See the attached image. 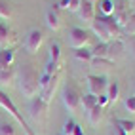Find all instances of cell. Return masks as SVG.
Wrapping results in <instances>:
<instances>
[{
    "label": "cell",
    "mask_w": 135,
    "mask_h": 135,
    "mask_svg": "<svg viewBox=\"0 0 135 135\" xmlns=\"http://www.w3.org/2000/svg\"><path fill=\"white\" fill-rule=\"evenodd\" d=\"M13 59H15V51L12 48H2V50H0V69L12 67Z\"/></svg>",
    "instance_id": "cell-14"
},
{
    "label": "cell",
    "mask_w": 135,
    "mask_h": 135,
    "mask_svg": "<svg viewBox=\"0 0 135 135\" xmlns=\"http://www.w3.org/2000/svg\"><path fill=\"white\" fill-rule=\"evenodd\" d=\"M44 42V34L40 29H31L29 32H27V38H25V50L27 53H36L38 48L42 46Z\"/></svg>",
    "instance_id": "cell-7"
},
{
    "label": "cell",
    "mask_w": 135,
    "mask_h": 135,
    "mask_svg": "<svg viewBox=\"0 0 135 135\" xmlns=\"http://www.w3.org/2000/svg\"><path fill=\"white\" fill-rule=\"evenodd\" d=\"M105 95L109 97L110 103H116V101H118V97H120V84H118V80H109V86H107Z\"/></svg>",
    "instance_id": "cell-15"
},
{
    "label": "cell",
    "mask_w": 135,
    "mask_h": 135,
    "mask_svg": "<svg viewBox=\"0 0 135 135\" xmlns=\"http://www.w3.org/2000/svg\"><path fill=\"white\" fill-rule=\"evenodd\" d=\"M59 10H61V6L57 2V4H53L50 10L46 12V25H48V29H51V31H59V27H61Z\"/></svg>",
    "instance_id": "cell-13"
},
{
    "label": "cell",
    "mask_w": 135,
    "mask_h": 135,
    "mask_svg": "<svg viewBox=\"0 0 135 135\" xmlns=\"http://www.w3.org/2000/svg\"><path fill=\"white\" fill-rule=\"evenodd\" d=\"M122 32H124V34H128V36H135V12L129 13L128 23L122 27Z\"/></svg>",
    "instance_id": "cell-24"
},
{
    "label": "cell",
    "mask_w": 135,
    "mask_h": 135,
    "mask_svg": "<svg viewBox=\"0 0 135 135\" xmlns=\"http://www.w3.org/2000/svg\"><path fill=\"white\" fill-rule=\"evenodd\" d=\"M124 51H126V44L124 40H110L107 44V59H110L112 63H116L120 57H124Z\"/></svg>",
    "instance_id": "cell-10"
},
{
    "label": "cell",
    "mask_w": 135,
    "mask_h": 135,
    "mask_svg": "<svg viewBox=\"0 0 135 135\" xmlns=\"http://www.w3.org/2000/svg\"><path fill=\"white\" fill-rule=\"evenodd\" d=\"M61 99H63V105L69 112H76L78 107H80V99H82V93L74 84H67L61 91Z\"/></svg>",
    "instance_id": "cell-3"
},
{
    "label": "cell",
    "mask_w": 135,
    "mask_h": 135,
    "mask_svg": "<svg viewBox=\"0 0 135 135\" xmlns=\"http://www.w3.org/2000/svg\"><path fill=\"white\" fill-rule=\"evenodd\" d=\"M19 89H21L23 97H27V99H32L40 93V74L29 63L21 65V69H19Z\"/></svg>",
    "instance_id": "cell-1"
},
{
    "label": "cell",
    "mask_w": 135,
    "mask_h": 135,
    "mask_svg": "<svg viewBox=\"0 0 135 135\" xmlns=\"http://www.w3.org/2000/svg\"><path fill=\"white\" fill-rule=\"evenodd\" d=\"M129 10L128 12H120V13H114V19H116V23H118V27H120V29H122V27L126 25V23H128V17H129Z\"/></svg>",
    "instance_id": "cell-30"
},
{
    "label": "cell",
    "mask_w": 135,
    "mask_h": 135,
    "mask_svg": "<svg viewBox=\"0 0 135 135\" xmlns=\"http://www.w3.org/2000/svg\"><path fill=\"white\" fill-rule=\"evenodd\" d=\"M109 135H116V131H114V128L110 129V133H109Z\"/></svg>",
    "instance_id": "cell-38"
},
{
    "label": "cell",
    "mask_w": 135,
    "mask_h": 135,
    "mask_svg": "<svg viewBox=\"0 0 135 135\" xmlns=\"http://www.w3.org/2000/svg\"><path fill=\"white\" fill-rule=\"evenodd\" d=\"M95 105H97V95H93V93H86V95H82V99H80V107H82L86 112H89Z\"/></svg>",
    "instance_id": "cell-20"
},
{
    "label": "cell",
    "mask_w": 135,
    "mask_h": 135,
    "mask_svg": "<svg viewBox=\"0 0 135 135\" xmlns=\"http://www.w3.org/2000/svg\"><path fill=\"white\" fill-rule=\"evenodd\" d=\"M86 82L89 88V93H93V95H103L107 91V86H109V80L103 74H89V76H86Z\"/></svg>",
    "instance_id": "cell-6"
},
{
    "label": "cell",
    "mask_w": 135,
    "mask_h": 135,
    "mask_svg": "<svg viewBox=\"0 0 135 135\" xmlns=\"http://www.w3.org/2000/svg\"><path fill=\"white\" fill-rule=\"evenodd\" d=\"M109 103H110V101H109V97H107L105 93H103V95H97V105H99V107H103V109H105Z\"/></svg>",
    "instance_id": "cell-34"
},
{
    "label": "cell",
    "mask_w": 135,
    "mask_h": 135,
    "mask_svg": "<svg viewBox=\"0 0 135 135\" xmlns=\"http://www.w3.org/2000/svg\"><path fill=\"white\" fill-rule=\"evenodd\" d=\"M99 19L103 21V25L109 29V32H110V36H112V40H120L122 38V29L118 27V23H116V19H114V15H97Z\"/></svg>",
    "instance_id": "cell-11"
},
{
    "label": "cell",
    "mask_w": 135,
    "mask_h": 135,
    "mask_svg": "<svg viewBox=\"0 0 135 135\" xmlns=\"http://www.w3.org/2000/svg\"><path fill=\"white\" fill-rule=\"evenodd\" d=\"M89 63H91V67H95V69H105V70H109V69L114 67V63H112L110 59H105V57H93Z\"/></svg>",
    "instance_id": "cell-22"
},
{
    "label": "cell",
    "mask_w": 135,
    "mask_h": 135,
    "mask_svg": "<svg viewBox=\"0 0 135 135\" xmlns=\"http://www.w3.org/2000/svg\"><path fill=\"white\" fill-rule=\"evenodd\" d=\"M129 51H131V55L135 57V36H129Z\"/></svg>",
    "instance_id": "cell-35"
},
{
    "label": "cell",
    "mask_w": 135,
    "mask_h": 135,
    "mask_svg": "<svg viewBox=\"0 0 135 135\" xmlns=\"http://www.w3.org/2000/svg\"><path fill=\"white\" fill-rule=\"evenodd\" d=\"M74 57L78 59V61H91L93 59V53H91V48H78V50H74Z\"/></svg>",
    "instance_id": "cell-23"
},
{
    "label": "cell",
    "mask_w": 135,
    "mask_h": 135,
    "mask_svg": "<svg viewBox=\"0 0 135 135\" xmlns=\"http://www.w3.org/2000/svg\"><path fill=\"white\" fill-rule=\"evenodd\" d=\"M59 6H61V8H65V10H67V8H69V0H59Z\"/></svg>",
    "instance_id": "cell-37"
},
{
    "label": "cell",
    "mask_w": 135,
    "mask_h": 135,
    "mask_svg": "<svg viewBox=\"0 0 135 135\" xmlns=\"http://www.w3.org/2000/svg\"><path fill=\"white\" fill-rule=\"evenodd\" d=\"M89 2H93V4H95V2H97V0H89Z\"/></svg>",
    "instance_id": "cell-39"
},
{
    "label": "cell",
    "mask_w": 135,
    "mask_h": 135,
    "mask_svg": "<svg viewBox=\"0 0 135 135\" xmlns=\"http://www.w3.org/2000/svg\"><path fill=\"white\" fill-rule=\"evenodd\" d=\"M73 135H84V129L76 124V126H74V129H73Z\"/></svg>",
    "instance_id": "cell-36"
},
{
    "label": "cell",
    "mask_w": 135,
    "mask_h": 135,
    "mask_svg": "<svg viewBox=\"0 0 135 135\" xmlns=\"http://www.w3.org/2000/svg\"><path fill=\"white\" fill-rule=\"evenodd\" d=\"M133 95H135V93H133Z\"/></svg>",
    "instance_id": "cell-41"
},
{
    "label": "cell",
    "mask_w": 135,
    "mask_h": 135,
    "mask_svg": "<svg viewBox=\"0 0 135 135\" xmlns=\"http://www.w3.org/2000/svg\"><path fill=\"white\" fill-rule=\"evenodd\" d=\"M89 27H91V32L95 34L97 38H99V42H110V40H112L110 32H109V29H107V27L103 25V21L99 19V17H95Z\"/></svg>",
    "instance_id": "cell-12"
},
{
    "label": "cell",
    "mask_w": 135,
    "mask_h": 135,
    "mask_svg": "<svg viewBox=\"0 0 135 135\" xmlns=\"http://www.w3.org/2000/svg\"><path fill=\"white\" fill-rule=\"evenodd\" d=\"M0 107H2V109H6V110L10 112L15 120H17V122H19V124L23 126V131H25V135H36V133H34V131L29 128V124H27V120L23 118V114H21L19 110H17V107L12 103V99L8 97V93H6V91H2V89H0Z\"/></svg>",
    "instance_id": "cell-2"
},
{
    "label": "cell",
    "mask_w": 135,
    "mask_h": 135,
    "mask_svg": "<svg viewBox=\"0 0 135 135\" xmlns=\"http://www.w3.org/2000/svg\"><path fill=\"white\" fill-rule=\"evenodd\" d=\"M95 10H99L101 15H112L114 4H112V0H97L95 2Z\"/></svg>",
    "instance_id": "cell-18"
},
{
    "label": "cell",
    "mask_w": 135,
    "mask_h": 135,
    "mask_svg": "<svg viewBox=\"0 0 135 135\" xmlns=\"http://www.w3.org/2000/svg\"><path fill=\"white\" fill-rule=\"evenodd\" d=\"M112 126L120 128L122 131H126L128 135L135 133V122H131V120H126V118H116V120L112 122Z\"/></svg>",
    "instance_id": "cell-16"
},
{
    "label": "cell",
    "mask_w": 135,
    "mask_h": 135,
    "mask_svg": "<svg viewBox=\"0 0 135 135\" xmlns=\"http://www.w3.org/2000/svg\"><path fill=\"white\" fill-rule=\"evenodd\" d=\"M50 61L53 63H61V48H59V44L57 42H51L50 44Z\"/></svg>",
    "instance_id": "cell-25"
},
{
    "label": "cell",
    "mask_w": 135,
    "mask_h": 135,
    "mask_svg": "<svg viewBox=\"0 0 135 135\" xmlns=\"http://www.w3.org/2000/svg\"><path fill=\"white\" fill-rule=\"evenodd\" d=\"M124 105H126V109H128L129 112H133V114H135V95L128 97V99L124 101Z\"/></svg>",
    "instance_id": "cell-32"
},
{
    "label": "cell",
    "mask_w": 135,
    "mask_h": 135,
    "mask_svg": "<svg viewBox=\"0 0 135 135\" xmlns=\"http://www.w3.org/2000/svg\"><path fill=\"white\" fill-rule=\"evenodd\" d=\"M78 17L82 19L84 23H88V25H91V21L97 17V10H95V4L93 2H89V0H82V4H80V8H78Z\"/></svg>",
    "instance_id": "cell-9"
},
{
    "label": "cell",
    "mask_w": 135,
    "mask_h": 135,
    "mask_svg": "<svg viewBox=\"0 0 135 135\" xmlns=\"http://www.w3.org/2000/svg\"><path fill=\"white\" fill-rule=\"evenodd\" d=\"M59 82H61V70H57V73L53 74V76H50L48 84L40 89V97H42L46 103H50L51 99H53V95H55L57 88H59Z\"/></svg>",
    "instance_id": "cell-8"
},
{
    "label": "cell",
    "mask_w": 135,
    "mask_h": 135,
    "mask_svg": "<svg viewBox=\"0 0 135 135\" xmlns=\"http://www.w3.org/2000/svg\"><path fill=\"white\" fill-rule=\"evenodd\" d=\"M80 4H82V0H69V8H67V10L69 12H78Z\"/></svg>",
    "instance_id": "cell-33"
},
{
    "label": "cell",
    "mask_w": 135,
    "mask_h": 135,
    "mask_svg": "<svg viewBox=\"0 0 135 135\" xmlns=\"http://www.w3.org/2000/svg\"><path fill=\"white\" fill-rule=\"evenodd\" d=\"M10 17H12L10 0H0V19H10Z\"/></svg>",
    "instance_id": "cell-26"
},
{
    "label": "cell",
    "mask_w": 135,
    "mask_h": 135,
    "mask_svg": "<svg viewBox=\"0 0 135 135\" xmlns=\"http://www.w3.org/2000/svg\"><path fill=\"white\" fill-rule=\"evenodd\" d=\"M15 78V69L8 67V69H0V86H10Z\"/></svg>",
    "instance_id": "cell-17"
},
{
    "label": "cell",
    "mask_w": 135,
    "mask_h": 135,
    "mask_svg": "<svg viewBox=\"0 0 135 135\" xmlns=\"http://www.w3.org/2000/svg\"><path fill=\"white\" fill-rule=\"evenodd\" d=\"M107 44H109V42H97L95 44V46L91 48L93 57H105L107 59Z\"/></svg>",
    "instance_id": "cell-27"
},
{
    "label": "cell",
    "mask_w": 135,
    "mask_h": 135,
    "mask_svg": "<svg viewBox=\"0 0 135 135\" xmlns=\"http://www.w3.org/2000/svg\"><path fill=\"white\" fill-rule=\"evenodd\" d=\"M88 42H89V32H88L86 29L73 27V29L69 31V44L73 46V50L88 48Z\"/></svg>",
    "instance_id": "cell-5"
},
{
    "label": "cell",
    "mask_w": 135,
    "mask_h": 135,
    "mask_svg": "<svg viewBox=\"0 0 135 135\" xmlns=\"http://www.w3.org/2000/svg\"><path fill=\"white\" fill-rule=\"evenodd\" d=\"M101 118H103V107L95 105L93 109L88 112V120H89V124H91V126H97L99 122H101Z\"/></svg>",
    "instance_id": "cell-21"
},
{
    "label": "cell",
    "mask_w": 135,
    "mask_h": 135,
    "mask_svg": "<svg viewBox=\"0 0 135 135\" xmlns=\"http://www.w3.org/2000/svg\"><path fill=\"white\" fill-rule=\"evenodd\" d=\"M112 4H114V12H112V15L129 10V8H128V6H129V0H112Z\"/></svg>",
    "instance_id": "cell-29"
},
{
    "label": "cell",
    "mask_w": 135,
    "mask_h": 135,
    "mask_svg": "<svg viewBox=\"0 0 135 135\" xmlns=\"http://www.w3.org/2000/svg\"><path fill=\"white\" fill-rule=\"evenodd\" d=\"M29 114H31V118L36 120V122H44L48 118V103L40 97V93L31 99V103H29Z\"/></svg>",
    "instance_id": "cell-4"
},
{
    "label": "cell",
    "mask_w": 135,
    "mask_h": 135,
    "mask_svg": "<svg viewBox=\"0 0 135 135\" xmlns=\"http://www.w3.org/2000/svg\"><path fill=\"white\" fill-rule=\"evenodd\" d=\"M10 34L12 29L6 21H0V48H8V42H10Z\"/></svg>",
    "instance_id": "cell-19"
},
{
    "label": "cell",
    "mask_w": 135,
    "mask_h": 135,
    "mask_svg": "<svg viewBox=\"0 0 135 135\" xmlns=\"http://www.w3.org/2000/svg\"><path fill=\"white\" fill-rule=\"evenodd\" d=\"M0 135H17L15 126L6 120H0Z\"/></svg>",
    "instance_id": "cell-28"
},
{
    "label": "cell",
    "mask_w": 135,
    "mask_h": 135,
    "mask_svg": "<svg viewBox=\"0 0 135 135\" xmlns=\"http://www.w3.org/2000/svg\"><path fill=\"white\" fill-rule=\"evenodd\" d=\"M74 126H76V122H74L73 118H70V120H67L65 124H63V128H61V135H73Z\"/></svg>",
    "instance_id": "cell-31"
},
{
    "label": "cell",
    "mask_w": 135,
    "mask_h": 135,
    "mask_svg": "<svg viewBox=\"0 0 135 135\" xmlns=\"http://www.w3.org/2000/svg\"><path fill=\"white\" fill-rule=\"evenodd\" d=\"M0 21H2V19H0Z\"/></svg>",
    "instance_id": "cell-40"
}]
</instances>
